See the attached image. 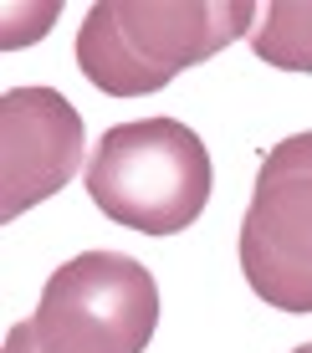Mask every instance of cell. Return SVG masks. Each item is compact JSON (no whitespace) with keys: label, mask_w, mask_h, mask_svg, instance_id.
Instances as JSON below:
<instances>
[{"label":"cell","mask_w":312,"mask_h":353,"mask_svg":"<svg viewBox=\"0 0 312 353\" xmlns=\"http://www.w3.org/2000/svg\"><path fill=\"white\" fill-rule=\"evenodd\" d=\"M256 21L251 0H98L77 31V67L107 97H143L220 57Z\"/></svg>","instance_id":"1"},{"label":"cell","mask_w":312,"mask_h":353,"mask_svg":"<svg viewBox=\"0 0 312 353\" xmlns=\"http://www.w3.org/2000/svg\"><path fill=\"white\" fill-rule=\"evenodd\" d=\"M92 205L138 236H179L205 215L215 169L210 149L179 118L107 128L82 169Z\"/></svg>","instance_id":"2"},{"label":"cell","mask_w":312,"mask_h":353,"mask_svg":"<svg viewBox=\"0 0 312 353\" xmlns=\"http://www.w3.org/2000/svg\"><path fill=\"white\" fill-rule=\"evenodd\" d=\"M16 327L36 353H143L159 327V287L123 251H82L46 276L36 312Z\"/></svg>","instance_id":"3"},{"label":"cell","mask_w":312,"mask_h":353,"mask_svg":"<svg viewBox=\"0 0 312 353\" xmlns=\"http://www.w3.org/2000/svg\"><path fill=\"white\" fill-rule=\"evenodd\" d=\"M241 276L267 307L312 312V128L267 149L241 215Z\"/></svg>","instance_id":"4"},{"label":"cell","mask_w":312,"mask_h":353,"mask_svg":"<svg viewBox=\"0 0 312 353\" xmlns=\"http://www.w3.org/2000/svg\"><path fill=\"white\" fill-rule=\"evenodd\" d=\"M87 128L56 88H10L0 97V221L67 190L82 169Z\"/></svg>","instance_id":"5"},{"label":"cell","mask_w":312,"mask_h":353,"mask_svg":"<svg viewBox=\"0 0 312 353\" xmlns=\"http://www.w3.org/2000/svg\"><path fill=\"white\" fill-rule=\"evenodd\" d=\"M251 52L277 72H312V0H277L251 31Z\"/></svg>","instance_id":"6"},{"label":"cell","mask_w":312,"mask_h":353,"mask_svg":"<svg viewBox=\"0 0 312 353\" xmlns=\"http://www.w3.org/2000/svg\"><path fill=\"white\" fill-rule=\"evenodd\" d=\"M292 353H312V343H302V348H292Z\"/></svg>","instance_id":"7"}]
</instances>
